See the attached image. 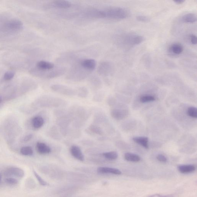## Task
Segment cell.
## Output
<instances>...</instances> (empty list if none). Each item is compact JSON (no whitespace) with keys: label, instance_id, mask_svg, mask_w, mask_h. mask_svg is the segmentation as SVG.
Segmentation results:
<instances>
[{"label":"cell","instance_id":"ba28073f","mask_svg":"<svg viewBox=\"0 0 197 197\" xmlns=\"http://www.w3.org/2000/svg\"><path fill=\"white\" fill-rule=\"evenodd\" d=\"M80 64L87 71H92L96 67V62L95 60L93 59H85L81 61L80 62Z\"/></svg>","mask_w":197,"mask_h":197},{"label":"cell","instance_id":"7a4b0ae2","mask_svg":"<svg viewBox=\"0 0 197 197\" xmlns=\"http://www.w3.org/2000/svg\"><path fill=\"white\" fill-rule=\"evenodd\" d=\"M66 101L61 98L55 97L44 96L39 100L40 106L45 108H58L65 106Z\"/></svg>","mask_w":197,"mask_h":197},{"label":"cell","instance_id":"9a60e30c","mask_svg":"<svg viewBox=\"0 0 197 197\" xmlns=\"http://www.w3.org/2000/svg\"><path fill=\"white\" fill-rule=\"evenodd\" d=\"M36 148L37 152L41 155H45L51 152V148L44 142H37Z\"/></svg>","mask_w":197,"mask_h":197},{"label":"cell","instance_id":"5bb4252c","mask_svg":"<svg viewBox=\"0 0 197 197\" xmlns=\"http://www.w3.org/2000/svg\"><path fill=\"white\" fill-rule=\"evenodd\" d=\"M97 172L101 174L110 173L116 175L121 174V172L118 169L109 167H99L97 170Z\"/></svg>","mask_w":197,"mask_h":197},{"label":"cell","instance_id":"7c38bea8","mask_svg":"<svg viewBox=\"0 0 197 197\" xmlns=\"http://www.w3.org/2000/svg\"><path fill=\"white\" fill-rule=\"evenodd\" d=\"M37 68L42 70H48L55 68V65L51 62L41 61L37 62Z\"/></svg>","mask_w":197,"mask_h":197},{"label":"cell","instance_id":"f1b7e54d","mask_svg":"<svg viewBox=\"0 0 197 197\" xmlns=\"http://www.w3.org/2000/svg\"><path fill=\"white\" fill-rule=\"evenodd\" d=\"M35 177L36 178L37 181L42 186H45L47 185V183L35 171H33Z\"/></svg>","mask_w":197,"mask_h":197},{"label":"cell","instance_id":"cb8c5ba5","mask_svg":"<svg viewBox=\"0 0 197 197\" xmlns=\"http://www.w3.org/2000/svg\"><path fill=\"white\" fill-rule=\"evenodd\" d=\"M104 157L106 159L109 160H114L117 159L118 155L116 151H110V152H105L102 154Z\"/></svg>","mask_w":197,"mask_h":197},{"label":"cell","instance_id":"1f68e13d","mask_svg":"<svg viewBox=\"0 0 197 197\" xmlns=\"http://www.w3.org/2000/svg\"><path fill=\"white\" fill-rule=\"evenodd\" d=\"M51 136H52V137L55 139H59L60 136L59 133H58V130L55 127H54L51 130Z\"/></svg>","mask_w":197,"mask_h":197},{"label":"cell","instance_id":"9c48e42d","mask_svg":"<svg viewBox=\"0 0 197 197\" xmlns=\"http://www.w3.org/2000/svg\"><path fill=\"white\" fill-rule=\"evenodd\" d=\"M23 27V23L17 19H13L7 22L5 27L8 30L17 31L21 30Z\"/></svg>","mask_w":197,"mask_h":197},{"label":"cell","instance_id":"3957f363","mask_svg":"<svg viewBox=\"0 0 197 197\" xmlns=\"http://www.w3.org/2000/svg\"><path fill=\"white\" fill-rule=\"evenodd\" d=\"M145 40L142 36L138 34H127L125 35L122 38V42L128 46H133L141 44Z\"/></svg>","mask_w":197,"mask_h":197},{"label":"cell","instance_id":"4dcf8cb0","mask_svg":"<svg viewBox=\"0 0 197 197\" xmlns=\"http://www.w3.org/2000/svg\"><path fill=\"white\" fill-rule=\"evenodd\" d=\"M5 182L10 185H16L18 183L17 180L13 177H9L5 179Z\"/></svg>","mask_w":197,"mask_h":197},{"label":"cell","instance_id":"7402d4cb","mask_svg":"<svg viewBox=\"0 0 197 197\" xmlns=\"http://www.w3.org/2000/svg\"><path fill=\"white\" fill-rule=\"evenodd\" d=\"M76 90V95L80 98H85L88 96L89 92L88 90L85 87H79Z\"/></svg>","mask_w":197,"mask_h":197},{"label":"cell","instance_id":"277c9868","mask_svg":"<svg viewBox=\"0 0 197 197\" xmlns=\"http://www.w3.org/2000/svg\"><path fill=\"white\" fill-rule=\"evenodd\" d=\"M51 88L54 92L66 96H73L76 95V90L61 84H53L51 86Z\"/></svg>","mask_w":197,"mask_h":197},{"label":"cell","instance_id":"4316f807","mask_svg":"<svg viewBox=\"0 0 197 197\" xmlns=\"http://www.w3.org/2000/svg\"><path fill=\"white\" fill-rule=\"evenodd\" d=\"M156 98L155 97L150 95H143L140 98V101L142 103L152 102L155 101Z\"/></svg>","mask_w":197,"mask_h":197},{"label":"cell","instance_id":"484cf974","mask_svg":"<svg viewBox=\"0 0 197 197\" xmlns=\"http://www.w3.org/2000/svg\"><path fill=\"white\" fill-rule=\"evenodd\" d=\"M90 84L91 86L94 89L98 90L99 89L101 86V81L99 79L94 78L91 82Z\"/></svg>","mask_w":197,"mask_h":197},{"label":"cell","instance_id":"8992f818","mask_svg":"<svg viewBox=\"0 0 197 197\" xmlns=\"http://www.w3.org/2000/svg\"><path fill=\"white\" fill-rule=\"evenodd\" d=\"M112 117L117 120L125 118L129 115V111L126 109H114L111 111Z\"/></svg>","mask_w":197,"mask_h":197},{"label":"cell","instance_id":"ffe728a7","mask_svg":"<svg viewBox=\"0 0 197 197\" xmlns=\"http://www.w3.org/2000/svg\"><path fill=\"white\" fill-rule=\"evenodd\" d=\"M182 20L184 23H193L196 21L197 16L194 13H188L184 15L182 17Z\"/></svg>","mask_w":197,"mask_h":197},{"label":"cell","instance_id":"e575fe53","mask_svg":"<svg viewBox=\"0 0 197 197\" xmlns=\"http://www.w3.org/2000/svg\"><path fill=\"white\" fill-rule=\"evenodd\" d=\"M157 159L159 161L162 163H166L167 161V158L166 156L161 154L158 155L157 156Z\"/></svg>","mask_w":197,"mask_h":197},{"label":"cell","instance_id":"52a82bcc","mask_svg":"<svg viewBox=\"0 0 197 197\" xmlns=\"http://www.w3.org/2000/svg\"><path fill=\"white\" fill-rule=\"evenodd\" d=\"M6 176H13V177L23 178L24 177V171L20 168L12 167L7 169L5 172Z\"/></svg>","mask_w":197,"mask_h":197},{"label":"cell","instance_id":"4fadbf2b","mask_svg":"<svg viewBox=\"0 0 197 197\" xmlns=\"http://www.w3.org/2000/svg\"><path fill=\"white\" fill-rule=\"evenodd\" d=\"M52 5L60 9H67L71 6L72 4L71 2L67 1L57 0L53 2Z\"/></svg>","mask_w":197,"mask_h":197},{"label":"cell","instance_id":"8fae6325","mask_svg":"<svg viewBox=\"0 0 197 197\" xmlns=\"http://www.w3.org/2000/svg\"><path fill=\"white\" fill-rule=\"evenodd\" d=\"M86 16L89 17L93 18H104L103 10L98 9H91L89 10L86 12Z\"/></svg>","mask_w":197,"mask_h":197},{"label":"cell","instance_id":"f35d334b","mask_svg":"<svg viewBox=\"0 0 197 197\" xmlns=\"http://www.w3.org/2000/svg\"><path fill=\"white\" fill-rule=\"evenodd\" d=\"M174 2L177 5H181L185 2L183 0H179V1H174Z\"/></svg>","mask_w":197,"mask_h":197},{"label":"cell","instance_id":"6da1fadb","mask_svg":"<svg viewBox=\"0 0 197 197\" xmlns=\"http://www.w3.org/2000/svg\"><path fill=\"white\" fill-rule=\"evenodd\" d=\"M103 11L104 18L120 20L126 18L129 16L128 11L121 7H111Z\"/></svg>","mask_w":197,"mask_h":197},{"label":"cell","instance_id":"30bf717a","mask_svg":"<svg viewBox=\"0 0 197 197\" xmlns=\"http://www.w3.org/2000/svg\"><path fill=\"white\" fill-rule=\"evenodd\" d=\"M70 152L73 157L77 160L83 161L84 160V155L80 147L77 145H73L70 148Z\"/></svg>","mask_w":197,"mask_h":197},{"label":"cell","instance_id":"74e56055","mask_svg":"<svg viewBox=\"0 0 197 197\" xmlns=\"http://www.w3.org/2000/svg\"><path fill=\"white\" fill-rule=\"evenodd\" d=\"M155 196H158V197H172L171 195H159V194H156V195H152L149 197H154Z\"/></svg>","mask_w":197,"mask_h":197},{"label":"cell","instance_id":"ac0fdd59","mask_svg":"<svg viewBox=\"0 0 197 197\" xmlns=\"http://www.w3.org/2000/svg\"><path fill=\"white\" fill-rule=\"evenodd\" d=\"M133 141L141 145L145 149L149 148V140L146 137H136L133 138Z\"/></svg>","mask_w":197,"mask_h":197},{"label":"cell","instance_id":"d6a6232c","mask_svg":"<svg viewBox=\"0 0 197 197\" xmlns=\"http://www.w3.org/2000/svg\"><path fill=\"white\" fill-rule=\"evenodd\" d=\"M136 19L139 21L143 22V23H148L150 21V19L146 16H139L137 17Z\"/></svg>","mask_w":197,"mask_h":197},{"label":"cell","instance_id":"603a6c76","mask_svg":"<svg viewBox=\"0 0 197 197\" xmlns=\"http://www.w3.org/2000/svg\"><path fill=\"white\" fill-rule=\"evenodd\" d=\"M90 131L93 134L98 135H102L103 134V131L100 127L96 125H91L89 127Z\"/></svg>","mask_w":197,"mask_h":197},{"label":"cell","instance_id":"d4e9b609","mask_svg":"<svg viewBox=\"0 0 197 197\" xmlns=\"http://www.w3.org/2000/svg\"><path fill=\"white\" fill-rule=\"evenodd\" d=\"M20 153L26 156H32L33 154L32 148L30 146L23 147L20 150Z\"/></svg>","mask_w":197,"mask_h":197},{"label":"cell","instance_id":"8d00e7d4","mask_svg":"<svg viewBox=\"0 0 197 197\" xmlns=\"http://www.w3.org/2000/svg\"><path fill=\"white\" fill-rule=\"evenodd\" d=\"M33 137V135L32 134H29L27 136H26L25 137L23 138V142H27L29 141H30V139L32 138Z\"/></svg>","mask_w":197,"mask_h":197},{"label":"cell","instance_id":"60d3db41","mask_svg":"<svg viewBox=\"0 0 197 197\" xmlns=\"http://www.w3.org/2000/svg\"><path fill=\"white\" fill-rule=\"evenodd\" d=\"M1 175H0V181H1Z\"/></svg>","mask_w":197,"mask_h":197},{"label":"cell","instance_id":"836d02e7","mask_svg":"<svg viewBox=\"0 0 197 197\" xmlns=\"http://www.w3.org/2000/svg\"><path fill=\"white\" fill-rule=\"evenodd\" d=\"M103 95H102V94H98L94 96L92 100L94 102H101L103 99Z\"/></svg>","mask_w":197,"mask_h":197},{"label":"cell","instance_id":"f546056e","mask_svg":"<svg viewBox=\"0 0 197 197\" xmlns=\"http://www.w3.org/2000/svg\"><path fill=\"white\" fill-rule=\"evenodd\" d=\"M14 76V72L12 71H8L4 75V79L5 80H10L13 78Z\"/></svg>","mask_w":197,"mask_h":197},{"label":"cell","instance_id":"d6986e66","mask_svg":"<svg viewBox=\"0 0 197 197\" xmlns=\"http://www.w3.org/2000/svg\"><path fill=\"white\" fill-rule=\"evenodd\" d=\"M170 51L174 55H179L183 52V48L181 44L174 43L170 46Z\"/></svg>","mask_w":197,"mask_h":197},{"label":"cell","instance_id":"5b68a950","mask_svg":"<svg viewBox=\"0 0 197 197\" xmlns=\"http://www.w3.org/2000/svg\"><path fill=\"white\" fill-rule=\"evenodd\" d=\"M98 73L101 76H107L113 72L114 67L110 62H103L98 66Z\"/></svg>","mask_w":197,"mask_h":197},{"label":"cell","instance_id":"e0dca14e","mask_svg":"<svg viewBox=\"0 0 197 197\" xmlns=\"http://www.w3.org/2000/svg\"><path fill=\"white\" fill-rule=\"evenodd\" d=\"M31 124L34 129H40L44 125V119L41 116H36L32 119Z\"/></svg>","mask_w":197,"mask_h":197},{"label":"cell","instance_id":"2e32d148","mask_svg":"<svg viewBox=\"0 0 197 197\" xmlns=\"http://www.w3.org/2000/svg\"><path fill=\"white\" fill-rule=\"evenodd\" d=\"M178 170L183 174H188L195 171L196 167L193 165H181L178 166Z\"/></svg>","mask_w":197,"mask_h":197},{"label":"cell","instance_id":"ab89813d","mask_svg":"<svg viewBox=\"0 0 197 197\" xmlns=\"http://www.w3.org/2000/svg\"><path fill=\"white\" fill-rule=\"evenodd\" d=\"M3 101V97L0 96V105L2 103Z\"/></svg>","mask_w":197,"mask_h":197},{"label":"cell","instance_id":"44dd1931","mask_svg":"<svg viewBox=\"0 0 197 197\" xmlns=\"http://www.w3.org/2000/svg\"><path fill=\"white\" fill-rule=\"evenodd\" d=\"M124 158L126 160L132 162H138L141 160V158L138 155L131 153L125 154Z\"/></svg>","mask_w":197,"mask_h":197},{"label":"cell","instance_id":"d590c367","mask_svg":"<svg viewBox=\"0 0 197 197\" xmlns=\"http://www.w3.org/2000/svg\"><path fill=\"white\" fill-rule=\"evenodd\" d=\"M190 40L191 42L193 45H196L197 43V38L195 34H191L190 36Z\"/></svg>","mask_w":197,"mask_h":197},{"label":"cell","instance_id":"83f0119b","mask_svg":"<svg viewBox=\"0 0 197 197\" xmlns=\"http://www.w3.org/2000/svg\"><path fill=\"white\" fill-rule=\"evenodd\" d=\"M188 114L190 117L195 118L197 117V109L194 107H190L188 108L187 111Z\"/></svg>","mask_w":197,"mask_h":197}]
</instances>
